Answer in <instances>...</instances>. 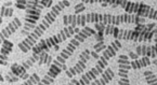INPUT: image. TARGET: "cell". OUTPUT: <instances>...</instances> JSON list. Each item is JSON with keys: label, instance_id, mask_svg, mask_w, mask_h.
I'll use <instances>...</instances> for the list:
<instances>
[{"label": "cell", "instance_id": "cell-1", "mask_svg": "<svg viewBox=\"0 0 157 85\" xmlns=\"http://www.w3.org/2000/svg\"><path fill=\"white\" fill-rule=\"evenodd\" d=\"M154 37V31H136L129 29H118L116 36L118 40H131L134 42H150Z\"/></svg>", "mask_w": 157, "mask_h": 85}, {"label": "cell", "instance_id": "cell-2", "mask_svg": "<svg viewBox=\"0 0 157 85\" xmlns=\"http://www.w3.org/2000/svg\"><path fill=\"white\" fill-rule=\"evenodd\" d=\"M47 30L46 26L39 24L37 26V28L34 30L33 32H30L29 36L25 38L22 42L19 43V48H21V51L23 53H27L28 51H30L35 45H37V41L40 37L44 34V31Z\"/></svg>", "mask_w": 157, "mask_h": 85}, {"label": "cell", "instance_id": "cell-3", "mask_svg": "<svg viewBox=\"0 0 157 85\" xmlns=\"http://www.w3.org/2000/svg\"><path fill=\"white\" fill-rule=\"evenodd\" d=\"M63 42V38L61 34H58V35L53 36V37H50L48 39H42L39 43H37V45H35L33 48V52L34 54H41L42 52H48L51 48H53V46L58 45L59 43Z\"/></svg>", "mask_w": 157, "mask_h": 85}, {"label": "cell", "instance_id": "cell-4", "mask_svg": "<svg viewBox=\"0 0 157 85\" xmlns=\"http://www.w3.org/2000/svg\"><path fill=\"white\" fill-rule=\"evenodd\" d=\"M132 14L139 16V17H142V19L148 17V19H151L157 21V10L153 9V8L150 7V5H144L143 2L134 1Z\"/></svg>", "mask_w": 157, "mask_h": 85}, {"label": "cell", "instance_id": "cell-5", "mask_svg": "<svg viewBox=\"0 0 157 85\" xmlns=\"http://www.w3.org/2000/svg\"><path fill=\"white\" fill-rule=\"evenodd\" d=\"M90 57H91L90 51H89L88 48H86L82 53L79 55L78 62H77V64L75 65L73 68H69L68 70H66V71H65V72H66V76H68V78H73V76L81 73V72L85 70L86 65H87V62L90 59Z\"/></svg>", "mask_w": 157, "mask_h": 85}, {"label": "cell", "instance_id": "cell-6", "mask_svg": "<svg viewBox=\"0 0 157 85\" xmlns=\"http://www.w3.org/2000/svg\"><path fill=\"white\" fill-rule=\"evenodd\" d=\"M21 25L22 24H21L20 19L19 17H15V19H14L13 21H12L11 23L7 26V27H5L2 30H1V34H0V42L2 43L5 40H7L8 38L12 35V34H14L16 30L21 27Z\"/></svg>", "mask_w": 157, "mask_h": 85}, {"label": "cell", "instance_id": "cell-7", "mask_svg": "<svg viewBox=\"0 0 157 85\" xmlns=\"http://www.w3.org/2000/svg\"><path fill=\"white\" fill-rule=\"evenodd\" d=\"M62 8L60 7L59 5H53L52 7V10H51L49 13H47L46 14V16H44V19H42V25H44L46 26V28L48 29L49 27H50L52 24H53V22L56 21V16L60 14V12L62 11Z\"/></svg>", "mask_w": 157, "mask_h": 85}, {"label": "cell", "instance_id": "cell-8", "mask_svg": "<svg viewBox=\"0 0 157 85\" xmlns=\"http://www.w3.org/2000/svg\"><path fill=\"white\" fill-rule=\"evenodd\" d=\"M120 48H121V42H120L119 40H115V41L112 42V43L105 48V51H103V55L102 56L109 62V58L116 55L117 51L119 50Z\"/></svg>", "mask_w": 157, "mask_h": 85}, {"label": "cell", "instance_id": "cell-9", "mask_svg": "<svg viewBox=\"0 0 157 85\" xmlns=\"http://www.w3.org/2000/svg\"><path fill=\"white\" fill-rule=\"evenodd\" d=\"M136 55L147 56L150 58H156V46L155 45H140L136 48Z\"/></svg>", "mask_w": 157, "mask_h": 85}, {"label": "cell", "instance_id": "cell-10", "mask_svg": "<svg viewBox=\"0 0 157 85\" xmlns=\"http://www.w3.org/2000/svg\"><path fill=\"white\" fill-rule=\"evenodd\" d=\"M13 43L9 40H5L1 45V51H0V62H6L8 59V55L12 52Z\"/></svg>", "mask_w": 157, "mask_h": 85}, {"label": "cell", "instance_id": "cell-11", "mask_svg": "<svg viewBox=\"0 0 157 85\" xmlns=\"http://www.w3.org/2000/svg\"><path fill=\"white\" fill-rule=\"evenodd\" d=\"M11 71L14 76H19L20 79H23V80H25V81L30 78V76L27 73V70H26L22 65L13 64L11 66Z\"/></svg>", "mask_w": 157, "mask_h": 85}, {"label": "cell", "instance_id": "cell-12", "mask_svg": "<svg viewBox=\"0 0 157 85\" xmlns=\"http://www.w3.org/2000/svg\"><path fill=\"white\" fill-rule=\"evenodd\" d=\"M115 76V73L114 71L111 69V68H106L105 71L102 73V76L100 79H97L94 80V82L97 83V85H106L107 83H109Z\"/></svg>", "mask_w": 157, "mask_h": 85}, {"label": "cell", "instance_id": "cell-13", "mask_svg": "<svg viewBox=\"0 0 157 85\" xmlns=\"http://www.w3.org/2000/svg\"><path fill=\"white\" fill-rule=\"evenodd\" d=\"M94 34H95V30L91 29L90 27H87V26H86V27H83L82 30H80L78 34H76V35H75L74 39H76L79 43H82V42L85 41L87 38L91 37V36L94 35Z\"/></svg>", "mask_w": 157, "mask_h": 85}, {"label": "cell", "instance_id": "cell-14", "mask_svg": "<svg viewBox=\"0 0 157 85\" xmlns=\"http://www.w3.org/2000/svg\"><path fill=\"white\" fill-rule=\"evenodd\" d=\"M131 65V69H140V68H143V67L150 66L151 65V59L147 56H144L143 58H140V59H134L130 62Z\"/></svg>", "mask_w": 157, "mask_h": 85}, {"label": "cell", "instance_id": "cell-15", "mask_svg": "<svg viewBox=\"0 0 157 85\" xmlns=\"http://www.w3.org/2000/svg\"><path fill=\"white\" fill-rule=\"evenodd\" d=\"M39 58H40L39 55H37V54H33V56H30V57L28 58L27 60L23 62L22 66H23L26 70H28L30 68V67H32L33 65L35 64V62H39Z\"/></svg>", "mask_w": 157, "mask_h": 85}, {"label": "cell", "instance_id": "cell-16", "mask_svg": "<svg viewBox=\"0 0 157 85\" xmlns=\"http://www.w3.org/2000/svg\"><path fill=\"white\" fill-rule=\"evenodd\" d=\"M144 76H145V80L148 85H157V76H155L153 71L146 70V71H144Z\"/></svg>", "mask_w": 157, "mask_h": 85}, {"label": "cell", "instance_id": "cell-17", "mask_svg": "<svg viewBox=\"0 0 157 85\" xmlns=\"http://www.w3.org/2000/svg\"><path fill=\"white\" fill-rule=\"evenodd\" d=\"M62 72V69L61 68H59L56 65H54V64H52L50 67H49V71H48V76H51L52 79H56V76H59V74Z\"/></svg>", "mask_w": 157, "mask_h": 85}, {"label": "cell", "instance_id": "cell-18", "mask_svg": "<svg viewBox=\"0 0 157 85\" xmlns=\"http://www.w3.org/2000/svg\"><path fill=\"white\" fill-rule=\"evenodd\" d=\"M106 66H107V60L105 59L103 56H101V57L99 58V60H98V64L95 65L94 68L98 70V72H99L100 74H102L104 72V69H105Z\"/></svg>", "mask_w": 157, "mask_h": 85}, {"label": "cell", "instance_id": "cell-19", "mask_svg": "<svg viewBox=\"0 0 157 85\" xmlns=\"http://www.w3.org/2000/svg\"><path fill=\"white\" fill-rule=\"evenodd\" d=\"M71 55H72V53H71L69 51H67L66 48H65V50H62L61 54H60V55H58V57H56V59L58 60L59 62H61L62 65H65V62H66V59Z\"/></svg>", "mask_w": 157, "mask_h": 85}, {"label": "cell", "instance_id": "cell-20", "mask_svg": "<svg viewBox=\"0 0 157 85\" xmlns=\"http://www.w3.org/2000/svg\"><path fill=\"white\" fill-rule=\"evenodd\" d=\"M40 79H39V76H38L37 73H34L30 76V78L28 79V80H26L25 82L23 83V84L21 85H37L38 83L40 82Z\"/></svg>", "mask_w": 157, "mask_h": 85}, {"label": "cell", "instance_id": "cell-21", "mask_svg": "<svg viewBox=\"0 0 157 85\" xmlns=\"http://www.w3.org/2000/svg\"><path fill=\"white\" fill-rule=\"evenodd\" d=\"M79 44H80V43H79L76 39H72V40H71V42L68 43V45H67L66 50L69 51V52L73 54V53H74V51L77 48V46H79Z\"/></svg>", "mask_w": 157, "mask_h": 85}, {"label": "cell", "instance_id": "cell-22", "mask_svg": "<svg viewBox=\"0 0 157 85\" xmlns=\"http://www.w3.org/2000/svg\"><path fill=\"white\" fill-rule=\"evenodd\" d=\"M13 14V8H7L5 5L1 7V10H0V16L3 17V16H11Z\"/></svg>", "mask_w": 157, "mask_h": 85}, {"label": "cell", "instance_id": "cell-23", "mask_svg": "<svg viewBox=\"0 0 157 85\" xmlns=\"http://www.w3.org/2000/svg\"><path fill=\"white\" fill-rule=\"evenodd\" d=\"M39 56H40V58H39V62H38V64L41 66V65H44V64H48V60H49V54H48V52H42L41 54H39Z\"/></svg>", "mask_w": 157, "mask_h": 85}, {"label": "cell", "instance_id": "cell-24", "mask_svg": "<svg viewBox=\"0 0 157 85\" xmlns=\"http://www.w3.org/2000/svg\"><path fill=\"white\" fill-rule=\"evenodd\" d=\"M27 5V0H17L15 2V7L20 10H26Z\"/></svg>", "mask_w": 157, "mask_h": 85}, {"label": "cell", "instance_id": "cell-25", "mask_svg": "<svg viewBox=\"0 0 157 85\" xmlns=\"http://www.w3.org/2000/svg\"><path fill=\"white\" fill-rule=\"evenodd\" d=\"M26 15H36V16H40L41 14V10H37V11H35V10H29V9H26Z\"/></svg>", "mask_w": 157, "mask_h": 85}, {"label": "cell", "instance_id": "cell-26", "mask_svg": "<svg viewBox=\"0 0 157 85\" xmlns=\"http://www.w3.org/2000/svg\"><path fill=\"white\" fill-rule=\"evenodd\" d=\"M37 26L38 25H32V24H28V23H25V25H24V27H23V30H25V31H28L29 32L32 29H36L37 28Z\"/></svg>", "mask_w": 157, "mask_h": 85}, {"label": "cell", "instance_id": "cell-27", "mask_svg": "<svg viewBox=\"0 0 157 85\" xmlns=\"http://www.w3.org/2000/svg\"><path fill=\"white\" fill-rule=\"evenodd\" d=\"M40 5L44 8H50L51 5H53V1H51V0H42V1H40Z\"/></svg>", "mask_w": 157, "mask_h": 85}, {"label": "cell", "instance_id": "cell-28", "mask_svg": "<svg viewBox=\"0 0 157 85\" xmlns=\"http://www.w3.org/2000/svg\"><path fill=\"white\" fill-rule=\"evenodd\" d=\"M118 84L119 85H130L129 78H120L118 81Z\"/></svg>", "mask_w": 157, "mask_h": 85}, {"label": "cell", "instance_id": "cell-29", "mask_svg": "<svg viewBox=\"0 0 157 85\" xmlns=\"http://www.w3.org/2000/svg\"><path fill=\"white\" fill-rule=\"evenodd\" d=\"M86 8H85V5H83V3H79V5H77L76 7H75V11H76V13L78 14V13H80L81 11H83ZM76 14V15H77Z\"/></svg>", "mask_w": 157, "mask_h": 85}, {"label": "cell", "instance_id": "cell-30", "mask_svg": "<svg viewBox=\"0 0 157 85\" xmlns=\"http://www.w3.org/2000/svg\"><path fill=\"white\" fill-rule=\"evenodd\" d=\"M58 5H60V7L62 8V9H64V8L68 7V5H71V2H69V1H59Z\"/></svg>", "mask_w": 157, "mask_h": 85}, {"label": "cell", "instance_id": "cell-31", "mask_svg": "<svg viewBox=\"0 0 157 85\" xmlns=\"http://www.w3.org/2000/svg\"><path fill=\"white\" fill-rule=\"evenodd\" d=\"M154 42H155V46H156V54H157V26L154 30Z\"/></svg>", "mask_w": 157, "mask_h": 85}, {"label": "cell", "instance_id": "cell-32", "mask_svg": "<svg viewBox=\"0 0 157 85\" xmlns=\"http://www.w3.org/2000/svg\"><path fill=\"white\" fill-rule=\"evenodd\" d=\"M25 23L32 24V25H37V22H36V21H34V19H27V17H25Z\"/></svg>", "mask_w": 157, "mask_h": 85}, {"label": "cell", "instance_id": "cell-33", "mask_svg": "<svg viewBox=\"0 0 157 85\" xmlns=\"http://www.w3.org/2000/svg\"><path fill=\"white\" fill-rule=\"evenodd\" d=\"M26 17H27V19H34V21L37 22L38 19H39L40 16H36V15H26Z\"/></svg>", "mask_w": 157, "mask_h": 85}, {"label": "cell", "instance_id": "cell-34", "mask_svg": "<svg viewBox=\"0 0 157 85\" xmlns=\"http://www.w3.org/2000/svg\"><path fill=\"white\" fill-rule=\"evenodd\" d=\"M68 85H80V83H79L78 80H75V79H74V80H73L72 82L69 83Z\"/></svg>", "mask_w": 157, "mask_h": 85}, {"label": "cell", "instance_id": "cell-35", "mask_svg": "<svg viewBox=\"0 0 157 85\" xmlns=\"http://www.w3.org/2000/svg\"><path fill=\"white\" fill-rule=\"evenodd\" d=\"M12 5L11 1H7V2H6V5H5V7H7V5Z\"/></svg>", "mask_w": 157, "mask_h": 85}, {"label": "cell", "instance_id": "cell-36", "mask_svg": "<svg viewBox=\"0 0 157 85\" xmlns=\"http://www.w3.org/2000/svg\"><path fill=\"white\" fill-rule=\"evenodd\" d=\"M37 85H46V84H44V83H42V82H41V81H40V82H39V83H38V84H37Z\"/></svg>", "mask_w": 157, "mask_h": 85}, {"label": "cell", "instance_id": "cell-37", "mask_svg": "<svg viewBox=\"0 0 157 85\" xmlns=\"http://www.w3.org/2000/svg\"><path fill=\"white\" fill-rule=\"evenodd\" d=\"M90 85H97V83H95V82H94V81H93V82H92V83H91V84H90Z\"/></svg>", "mask_w": 157, "mask_h": 85}]
</instances>
